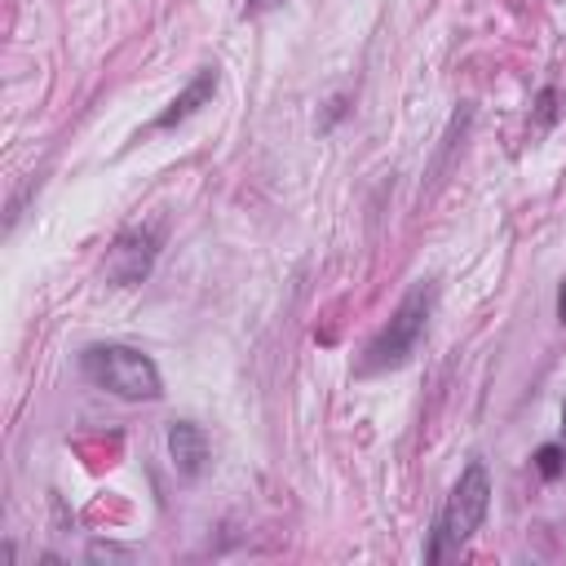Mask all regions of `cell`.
<instances>
[{
    "mask_svg": "<svg viewBox=\"0 0 566 566\" xmlns=\"http://www.w3.org/2000/svg\"><path fill=\"white\" fill-rule=\"evenodd\" d=\"M424 318H429V287L420 283V287H411L407 296H402V305L394 310V318H389V327L367 345V371H385V367H398V363H407L411 358V349H416V340L424 336Z\"/></svg>",
    "mask_w": 566,
    "mask_h": 566,
    "instance_id": "7a4b0ae2",
    "label": "cell"
},
{
    "mask_svg": "<svg viewBox=\"0 0 566 566\" xmlns=\"http://www.w3.org/2000/svg\"><path fill=\"white\" fill-rule=\"evenodd\" d=\"M84 376L128 402H150L159 398V371L155 363L142 354V349H128V345H88L84 358H80Z\"/></svg>",
    "mask_w": 566,
    "mask_h": 566,
    "instance_id": "6da1fadb",
    "label": "cell"
},
{
    "mask_svg": "<svg viewBox=\"0 0 566 566\" xmlns=\"http://www.w3.org/2000/svg\"><path fill=\"white\" fill-rule=\"evenodd\" d=\"M270 4H279V0H252V9H270Z\"/></svg>",
    "mask_w": 566,
    "mask_h": 566,
    "instance_id": "9c48e42d",
    "label": "cell"
},
{
    "mask_svg": "<svg viewBox=\"0 0 566 566\" xmlns=\"http://www.w3.org/2000/svg\"><path fill=\"white\" fill-rule=\"evenodd\" d=\"M557 318L566 323V283H562V292H557Z\"/></svg>",
    "mask_w": 566,
    "mask_h": 566,
    "instance_id": "ba28073f",
    "label": "cell"
},
{
    "mask_svg": "<svg viewBox=\"0 0 566 566\" xmlns=\"http://www.w3.org/2000/svg\"><path fill=\"white\" fill-rule=\"evenodd\" d=\"M486 504H491V482H486V469L473 460V464L460 473V482H455V491H451V500H447V509H442L438 539H433L429 557H442V544H464V539L482 526Z\"/></svg>",
    "mask_w": 566,
    "mask_h": 566,
    "instance_id": "3957f363",
    "label": "cell"
},
{
    "mask_svg": "<svg viewBox=\"0 0 566 566\" xmlns=\"http://www.w3.org/2000/svg\"><path fill=\"white\" fill-rule=\"evenodd\" d=\"M562 433H566V407H562Z\"/></svg>",
    "mask_w": 566,
    "mask_h": 566,
    "instance_id": "30bf717a",
    "label": "cell"
},
{
    "mask_svg": "<svg viewBox=\"0 0 566 566\" xmlns=\"http://www.w3.org/2000/svg\"><path fill=\"white\" fill-rule=\"evenodd\" d=\"M212 93H217V71H212V66H203V71L195 75V84H190V88H186V93H181V97H177V102H172V106L159 115V128H168V124L186 119L190 111H199V106H203Z\"/></svg>",
    "mask_w": 566,
    "mask_h": 566,
    "instance_id": "8992f818",
    "label": "cell"
},
{
    "mask_svg": "<svg viewBox=\"0 0 566 566\" xmlns=\"http://www.w3.org/2000/svg\"><path fill=\"white\" fill-rule=\"evenodd\" d=\"M535 469H539L544 478H557V473H562V451H557V447H539V451H535Z\"/></svg>",
    "mask_w": 566,
    "mask_h": 566,
    "instance_id": "52a82bcc",
    "label": "cell"
},
{
    "mask_svg": "<svg viewBox=\"0 0 566 566\" xmlns=\"http://www.w3.org/2000/svg\"><path fill=\"white\" fill-rule=\"evenodd\" d=\"M150 256H155L150 234H142V230L119 234V243H115L111 256H106V274H111L115 283H137V279L150 270Z\"/></svg>",
    "mask_w": 566,
    "mask_h": 566,
    "instance_id": "277c9868",
    "label": "cell"
},
{
    "mask_svg": "<svg viewBox=\"0 0 566 566\" xmlns=\"http://www.w3.org/2000/svg\"><path fill=\"white\" fill-rule=\"evenodd\" d=\"M168 451H172V464L181 478H199L203 473V460H208V438L199 424L190 420H172L168 429Z\"/></svg>",
    "mask_w": 566,
    "mask_h": 566,
    "instance_id": "5b68a950",
    "label": "cell"
}]
</instances>
